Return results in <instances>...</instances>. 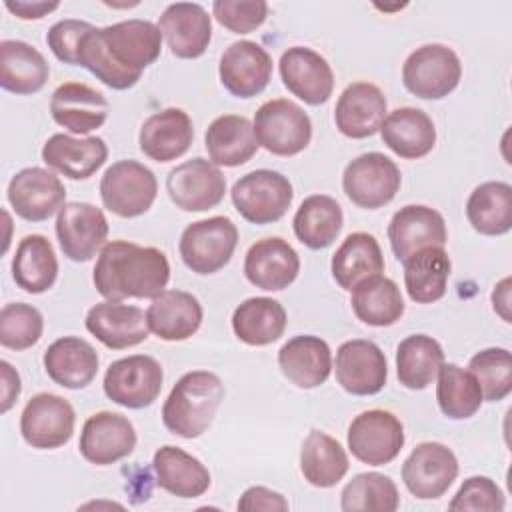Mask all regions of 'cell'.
Segmentation results:
<instances>
[{
	"instance_id": "1",
	"label": "cell",
	"mask_w": 512,
	"mask_h": 512,
	"mask_svg": "<svg viewBox=\"0 0 512 512\" xmlns=\"http://www.w3.org/2000/svg\"><path fill=\"white\" fill-rule=\"evenodd\" d=\"M162 32L142 18L92 26L78 46V66L112 90L132 88L142 72L160 58Z\"/></svg>"
},
{
	"instance_id": "2",
	"label": "cell",
	"mask_w": 512,
	"mask_h": 512,
	"mask_svg": "<svg viewBox=\"0 0 512 512\" xmlns=\"http://www.w3.org/2000/svg\"><path fill=\"white\" fill-rule=\"evenodd\" d=\"M170 280V262L154 246L128 240L106 242L96 258L92 282L96 292L112 302L126 298H156Z\"/></svg>"
},
{
	"instance_id": "3",
	"label": "cell",
	"mask_w": 512,
	"mask_h": 512,
	"mask_svg": "<svg viewBox=\"0 0 512 512\" xmlns=\"http://www.w3.org/2000/svg\"><path fill=\"white\" fill-rule=\"evenodd\" d=\"M224 394L220 376L210 370L182 374L162 404L164 428L186 440L202 436L214 422Z\"/></svg>"
},
{
	"instance_id": "4",
	"label": "cell",
	"mask_w": 512,
	"mask_h": 512,
	"mask_svg": "<svg viewBox=\"0 0 512 512\" xmlns=\"http://www.w3.org/2000/svg\"><path fill=\"white\" fill-rule=\"evenodd\" d=\"M462 78L460 56L446 44H422L402 64L404 88L422 100H440L452 94Z\"/></svg>"
},
{
	"instance_id": "5",
	"label": "cell",
	"mask_w": 512,
	"mask_h": 512,
	"mask_svg": "<svg viewBox=\"0 0 512 512\" xmlns=\"http://www.w3.org/2000/svg\"><path fill=\"white\" fill-rule=\"evenodd\" d=\"M236 212L250 224L278 222L294 200V188L288 176L276 170L260 168L240 176L230 190Z\"/></svg>"
},
{
	"instance_id": "6",
	"label": "cell",
	"mask_w": 512,
	"mask_h": 512,
	"mask_svg": "<svg viewBox=\"0 0 512 512\" xmlns=\"http://www.w3.org/2000/svg\"><path fill=\"white\" fill-rule=\"evenodd\" d=\"M238 244V228L228 216H210L190 222L178 242V252L186 268L206 276L222 270Z\"/></svg>"
},
{
	"instance_id": "7",
	"label": "cell",
	"mask_w": 512,
	"mask_h": 512,
	"mask_svg": "<svg viewBox=\"0 0 512 512\" xmlns=\"http://www.w3.org/2000/svg\"><path fill=\"white\" fill-rule=\"evenodd\" d=\"M252 126L258 144L274 156H296L312 140L310 116L300 104L288 98L264 102L256 110Z\"/></svg>"
},
{
	"instance_id": "8",
	"label": "cell",
	"mask_w": 512,
	"mask_h": 512,
	"mask_svg": "<svg viewBox=\"0 0 512 512\" xmlns=\"http://www.w3.org/2000/svg\"><path fill=\"white\" fill-rule=\"evenodd\" d=\"M158 194L156 174L138 160H118L100 178V198L104 208L120 218L146 214Z\"/></svg>"
},
{
	"instance_id": "9",
	"label": "cell",
	"mask_w": 512,
	"mask_h": 512,
	"mask_svg": "<svg viewBox=\"0 0 512 512\" xmlns=\"http://www.w3.org/2000/svg\"><path fill=\"white\" fill-rule=\"evenodd\" d=\"M402 184L400 168L382 152H364L342 172V190L352 204L376 210L390 204Z\"/></svg>"
},
{
	"instance_id": "10",
	"label": "cell",
	"mask_w": 512,
	"mask_h": 512,
	"mask_svg": "<svg viewBox=\"0 0 512 512\" xmlns=\"http://www.w3.org/2000/svg\"><path fill=\"white\" fill-rule=\"evenodd\" d=\"M164 382V370L154 356L132 354L114 360L104 372V394L118 406L140 410L156 402Z\"/></svg>"
},
{
	"instance_id": "11",
	"label": "cell",
	"mask_w": 512,
	"mask_h": 512,
	"mask_svg": "<svg viewBox=\"0 0 512 512\" xmlns=\"http://www.w3.org/2000/svg\"><path fill=\"white\" fill-rule=\"evenodd\" d=\"M404 426L388 410H364L348 426L346 442L352 456L368 466L390 464L404 446Z\"/></svg>"
},
{
	"instance_id": "12",
	"label": "cell",
	"mask_w": 512,
	"mask_h": 512,
	"mask_svg": "<svg viewBox=\"0 0 512 512\" xmlns=\"http://www.w3.org/2000/svg\"><path fill=\"white\" fill-rule=\"evenodd\" d=\"M76 412L72 404L52 392L34 394L20 414V434L36 450H54L70 442Z\"/></svg>"
},
{
	"instance_id": "13",
	"label": "cell",
	"mask_w": 512,
	"mask_h": 512,
	"mask_svg": "<svg viewBox=\"0 0 512 512\" xmlns=\"http://www.w3.org/2000/svg\"><path fill=\"white\" fill-rule=\"evenodd\" d=\"M460 472L452 448L442 442H420L402 464V482L418 500H436L448 492Z\"/></svg>"
},
{
	"instance_id": "14",
	"label": "cell",
	"mask_w": 512,
	"mask_h": 512,
	"mask_svg": "<svg viewBox=\"0 0 512 512\" xmlns=\"http://www.w3.org/2000/svg\"><path fill=\"white\" fill-rule=\"evenodd\" d=\"M166 192L176 208L184 212H204L224 200L226 178L216 164L196 156L168 172Z\"/></svg>"
},
{
	"instance_id": "15",
	"label": "cell",
	"mask_w": 512,
	"mask_h": 512,
	"mask_svg": "<svg viewBox=\"0 0 512 512\" xmlns=\"http://www.w3.org/2000/svg\"><path fill=\"white\" fill-rule=\"evenodd\" d=\"M6 198L22 220L44 222L66 204V188L52 170L28 166L10 178Z\"/></svg>"
},
{
	"instance_id": "16",
	"label": "cell",
	"mask_w": 512,
	"mask_h": 512,
	"mask_svg": "<svg viewBox=\"0 0 512 512\" xmlns=\"http://www.w3.org/2000/svg\"><path fill=\"white\" fill-rule=\"evenodd\" d=\"M336 382L352 396H374L388 380V362L380 346L372 340H346L336 350Z\"/></svg>"
},
{
	"instance_id": "17",
	"label": "cell",
	"mask_w": 512,
	"mask_h": 512,
	"mask_svg": "<svg viewBox=\"0 0 512 512\" xmlns=\"http://www.w3.org/2000/svg\"><path fill=\"white\" fill-rule=\"evenodd\" d=\"M56 238L68 260L88 262L106 244L108 220L90 202H66L56 218Z\"/></svg>"
},
{
	"instance_id": "18",
	"label": "cell",
	"mask_w": 512,
	"mask_h": 512,
	"mask_svg": "<svg viewBox=\"0 0 512 512\" xmlns=\"http://www.w3.org/2000/svg\"><path fill=\"white\" fill-rule=\"evenodd\" d=\"M136 442V428L124 414L102 410L84 422L78 450L86 462L96 466H110L130 456L136 448Z\"/></svg>"
},
{
	"instance_id": "19",
	"label": "cell",
	"mask_w": 512,
	"mask_h": 512,
	"mask_svg": "<svg viewBox=\"0 0 512 512\" xmlns=\"http://www.w3.org/2000/svg\"><path fill=\"white\" fill-rule=\"evenodd\" d=\"M278 72L288 92L300 98L304 104L320 106L332 96V66L320 52L308 46H290L284 50L278 62Z\"/></svg>"
},
{
	"instance_id": "20",
	"label": "cell",
	"mask_w": 512,
	"mask_h": 512,
	"mask_svg": "<svg viewBox=\"0 0 512 512\" xmlns=\"http://www.w3.org/2000/svg\"><path fill=\"white\" fill-rule=\"evenodd\" d=\"M218 76L232 96L254 98L266 90L272 78V56L258 42H232L220 56Z\"/></svg>"
},
{
	"instance_id": "21",
	"label": "cell",
	"mask_w": 512,
	"mask_h": 512,
	"mask_svg": "<svg viewBox=\"0 0 512 512\" xmlns=\"http://www.w3.org/2000/svg\"><path fill=\"white\" fill-rule=\"evenodd\" d=\"M388 240L396 260L402 264L422 248H444L448 242L444 216L430 206L408 204L390 218Z\"/></svg>"
},
{
	"instance_id": "22",
	"label": "cell",
	"mask_w": 512,
	"mask_h": 512,
	"mask_svg": "<svg viewBox=\"0 0 512 512\" xmlns=\"http://www.w3.org/2000/svg\"><path fill=\"white\" fill-rule=\"evenodd\" d=\"M158 28L170 54L182 60L200 58L212 40V16L196 2L168 4L158 18Z\"/></svg>"
},
{
	"instance_id": "23",
	"label": "cell",
	"mask_w": 512,
	"mask_h": 512,
	"mask_svg": "<svg viewBox=\"0 0 512 512\" xmlns=\"http://www.w3.org/2000/svg\"><path fill=\"white\" fill-rule=\"evenodd\" d=\"M300 272V256L288 240L268 236L254 242L244 256L246 280L266 292L288 288Z\"/></svg>"
},
{
	"instance_id": "24",
	"label": "cell",
	"mask_w": 512,
	"mask_h": 512,
	"mask_svg": "<svg viewBox=\"0 0 512 512\" xmlns=\"http://www.w3.org/2000/svg\"><path fill=\"white\" fill-rule=\"evenodd\" d=\"M388 114L384 92L372 82L348 84L336 100L334 124L338 132L352 140L374 136Z\"/></svg>"
},
{
	"instance_id": "25",
	"label": "cell",
	"mask_w": 512,
	"mask_h": 512,
	"mask_svg": "<svg viewBox=\"0 0 512 512\" xmlns=\"http://www.w3.org/2000/svg\"><path fill=\"white\" fill-rule=\"evenodd\" d=\"M108 112L110 102L106 96L84 82H64L50 96L52 120L78 136L98 130Z\"/></svg>"
},
{
	"instance_id": "26",
	"label": "cell",
	"mask_w": 512,
	"mask_h": 512,
	"mask_svg": "<svg viewBox=\"0 0 512 512\" xmlns=\"http://www.w3.org/2000/svg\"><path fill=\"white\" fill-rule=\"evenodd\" d=\"M86 330L110 350H124L148 338L146 312L132 304L104 300L86 312Z\"/></svg>"
},
{
	"instance_id": "27",
	"label": "cell",
	"mask_w": 512,
	"mask_h": 512,
	"mask_svg": "<svg viewBox=\"0 0 512 512\" xmlns=\"http://www.w3.org/2000/svg\"><path fill=\"white\" fill-rule=\"evenodd\" d=\"M194 142L192 118L182 108L150 114L138 132V146L154 162H170L188 152Z\"/></svg>"
},
{
	"instance_id": "28",
	"label": "cell",
	"mask_w": 512,
	"mask_h": 512,
	"mask_svg": "<svg viewBox=\"0 0 512 512\" xmlns=\"http://www.w3.org/2000/svg\"><path fill=\"white\" fill-rule=\"evenodd\" d=\"M204 310L200 300L186 290H164L152 298L146 322L154 336L166 342H180L194 336L202 324Z\"/></svg>"
},
{
	"instance_id": "29",
	"label": "cell",
	"mask_w": 512,
	"mask_h": 512,
	"mask_svg": "<svg viewBox=\"0 0 512 512\" xmlns=\"http://www.w3.org/2000/svg\"><path fill=\"white\" fill-rule=\"evenodd\" d=\"M278 366L294 386L312 390L328 380L332 372V350L320 336L300 334L282 344Z\"/></svg>"
},
{
	"instance_id": "30",
	"label": "cell",
	"mask_w": 512,
	"mask_h": 512,
	"mask_svg": "<svg viewBox=\"0 0 512 512\" xmlns=\"http://www.w3.org/2000/svg\"><path fill=\"white\" fill-rule=\"evenodd\" d=\"M108 158V146L100 136L74 138L70 134H52L42 146V160L48 168L70 180H88Z\"/></svg>"
},
{
	"instance_id": "31",
	"label": "cell",
	"mask_w": 512,
	"mask_h": 512,
	"mask_svg": "<svg viewBox=\"0 0 512 512\" xmlns=\"http://www.w3.org/2000/svg\"><path fill=\"white\" fill-rule=\"evenodd\" d=\"M48 378L68 390L86 388L98 374V352L78 336H62L54 340L42 356Z\"/></svg>"
},
{
	"instance_id": "32",
	"label": "cell",
	"mask_w": 512,
	"mask_h": 512,
	"mask_svg": "<svg viewBox=\"0 0 512 512\" xmlns=\"http://www.w3.org/2000/svg\"><path fill=\"white\" fill-rule=\"evenodd\" d=\"M378 132L382 142L404 160H418L436 146V126L432 118L414 106L388 112Z\"/></svg>"
},
{
	"instance_id": "33",
	"label": "cell",
	"mask_w": 512,
	"mask_h": 512,
	"mask_svg": "<svg viewBox=\"0 0 512 512\" xmlns=\"http://www.w3.org/2000/svg\"><path fill=\"white\" fill-rule=\"evenodd\" d=\"M152 468L156 484L176 498H198L212 484L202 460L172 444H164L154 452Z\"/></svg>"
},
{
	"instance_id": "34",
	"label": "cell",
	"mask_w": 512,
	"mask_h": 512,
	"mask_svg": "<svg viewBox=\"0 0 512 512\" xmlns=\"http://www.w3.org/2000/svg\"><path fill=\"white\" fill-rule=\"evenodd\" d=\"M204 146L212 164L218 168H236L246 164L258 152L260 144L246 116L222 114L208 124Z\"/></svg>"
},
{
	"instance_id": "35",
	"label": "cell",
	"mask_w": 512,
	"mask_h": 512,
	"mask_svg": "<svg viewBox=\"0 0 512 512\" xmlns=\"http://www.w3.org/2000/svg\"><path fill=\"white\" fill-rule=\"evenodd\" d=\"M50 66L44 54L24 40L0 42V86L12 94L28 96L44 88Z\"/></svg>"
},
{
	"instance_id": "36",
	"label": "cell",
	"mask_w": 512,
	"mask_h": 512,
	"mask_svg": "<svg viewBox=\"0 0 512 512\" xmlns=\"http://www.w3.org/2000/svg\"><path fill=\"white\" fill-rule=\"evenodd\" d=\"M330 272L334 282L348 292L362 280L382 274L384 254L378 240L368 232L348 234L332 256Z\"/></svg>"
},
{
	"instance_id": "37",
	"label": "cell",
	"mask_w": 512,
	"mask_h": 512,
	"mask_svg": "<svg viewBox=\"0 0 512 512\" xmlns=\"http://www.w3.org/2000/svg\"><path fill=\"white\" fill-rule=\"evenodd\" d=\"M286 324V308L268 296L246 298L232 312L234 336L248 346H268L280 340Z\"/></svg>"
},
{
	"instance_id": "38",
	"label": "cell",
	"mask_w": 512,
	"mask_h": 512,
	"mask_svg": "<svg viewBox=\"0 0 512 512\" xmlns=\"http://www.w3.org/2000/svg\"><path fill=\"white\" fill-rule=\"evenodd\" d=\"M12 278L28 294L50 290L58 278V258L52 242L42 234H26L12 258Z\"/></svg>"
},
{
	"instance_id": "39",
	"label": "cell",
	"mask_w": 512,
	"mask_h": 512,
	"mask_svg": "<svg viewBox=\"0 0 512 512\" xmlns=\"http://www.w3.org/2000/svg\"><path fill=\"white\" fill-rule=\"evenodd\" d=\"M342 226V206L328 194L306 196L292 218L296 238L310 250H324L332 246Z\"/></svg>"
},
{
	"instance_id": "40",
	"label": "cell",
	"mask_w": 512,
	"mask_h": 512,
	"mask_svg": "<svg viewBox=\"0 0 512 512\" xmlns=\"http://www.w3.org/2000/svg\"><path fill=\"white\" fill-rule=\"evenodd\" d=\"M350 306L356 318L368 326L396 324L404 314V298L398 284L382 274L370 276L350 290Z\"/></svg>"
},
{
	"instance_id": "41",
	"label": "cell",
	"mask_w": 512,
	"mask_h": 512,
	"mask_svg": "<svg viewBox=\"0 0 512 512\" xmlns=\"http://www.w3.org/2000/svg\"><path fill=\"white\" fill-rule=\"evenodd\" d=\"M350 468L344 446L322 430H310L300 448V472L314 488L336 486Z\"/></svg>"
},
{
	"instance_id": "42",
	"label": "cell",
	"mask_w": 512,
	"mask_h": 512,
	"mask_svg": "<svg viewBox=\"0 0 512 512\" xmlns=\"http://www.w3.org/2000/svg\"><path fill=\"white\" fill-rule=\"evenodd\" d=\"M452 272L450 256L444 248L430 246L412 254L404 262V288L412 302L432 304L444 298Z\"/></svg>"
},
{
	"instance_id": "43",
	"label": "cell",
	"mask_w": 512,
	"mask_h": 512,
	"mask_svg": "<svg viewBox=\"0 0 512 512\" xmlns=\"http://www.w3.org/2000/svg\"><path fill=\"white\" fill-rule=\"evenodd\" d=\"M466 218L482 236H504L512 228V186L490 180L478 184L466 200Z\"/></svg>"
},
{
	"instance_id": "44",
	"label": "cell",
	"mask_w": 512,
	"mask_h": 512,
	"mask_svg": "<svg viewBox=\"0 0 512 512\" xmlns=\"http://www.w3.org/2000/svg\"><path fill=\"white\" fill-rule=\"evenodd\" d=\"M444 364L440 342L428 334L406 336L396 348V376L408 390L428 388Z\"/></svg>"
},
{
	"instance_id": "45",
	"label": "cell",
	"mask_w": 512,
	"mask_h": 512,
	"mask_svg": "<svg viewBox=\"0 0 512 512\" xmlns=\"http://www.w3.org/2000/svg\"><path fill=\"white\" fill-rule=\"evenodd\" d=\"M436 402L446 418L466 420L480 410L484 398L474 374L454 362H448L438 370Z\"/></svg>"
},
{
	"instance_id": "46",
	"label": "cell",
	"mask_w": 512,
	"mask_h": 512,
	"mask_svg": "<svg viewBox=\"0 0 512 512\" xmlns=\"http://www.w3.org/2000/svg\"><path fill=\"white\" fill-rule=\"evenodd\" d=\"M400 506V494L394 480L380 472L356 474L340 494V508L344 512L380 510L394 512Z\"/></svg>"
},
{
	"instance_id": "47",
	"label": "cell",
	"mask_w": 512,
	"mask_h": 512,
	"mask_svg": "<svg viewBox=\"0 0 512 512\" xmlns=\"http://www.w3.org/2000/svg\"><path fill=\"white\" fill-rule=\"evenodd\" d=\"M468 370L480 384L482 398L486 402H500L512 392V356L510 350L492 346L476 352Z\"/></svg>"
},
{
	"instance_id": "48",
	"label": "cell",
	"mask_w": 512,
	"mask_h": 512,
	"mask_svg": "<svg viewBox=\"0 0 512 512\" xmlns=\"http://www.w3.org/2000/svg\"><path fill=\"white\" fill-rule=\"evenodd\" d=\"M44 332L42 312L26 302H10L0 310V344L8 350L32 348Z\"/></svg>"
},
{
	"instance_id": "49",
	"label": "cell",
	"mask_w": 512,
	"mask_h": 512,
	"mask_svg": "<svg viewBox=\"0 0 512 512\" xmlns=\"http://www.w3.org/2000/svg\"><path fill=\"white\" fill-rule=\"evenodd\" d=\"M504 506H506V496L502 488L488 476L466 478L448 504L452 512H466V510L502 512Z\"/></svg>"
},
{
	"instance_id": "50",
	"label": "cell",
	"mask_w": 512,
	"mask_h": 512,
	"mask_svg": "<svg viewBox=\"0 0 512 512\" xmlns=\"http://www.w3.org/2000/svg\"><path fill=\"white\" fill-rule=\"evenodd\" d=\"M212 14L226 30L248 34L264 24L268 4L264 0H214Z\"/></svg>"
},
{
	"instance_id": "51",
	"label": "cell",
	"mask_w": 512,
	"mask_h": 512,
	"mask_svg": "<svg viewBox=\"0 0 512 512\" xmlns=\"http://www.w3.org/2000/svg\"><path fill=\"white\" fill-rule=\"evenodd\" d=\"M92 26L94 24H90L86 20H76V18L58 20L48 28L46 44L60 62L78 66V46H80L84 34Z\"/></svg>"
},
{
	"instance_id": "52",
	"label": "cell",
	"mask_w": 512,
	"mask_h": 512,
	"mask_svg": "<svg viewBox=\"0 0 512 512\" xmlns=\"http://www.w3.org/2000/svg\"><path fill=\"white\" fill-rule=\"evenodd\" d=\"M238 510H246V512H252V510H278V512H284L290 508L288 500L284 498V494L272 490V488H266V486H250L242 492L238 504H236Z\"/></svg>"
},
{
	"instance_id": "53",
	"label": "cell",
	"mask_w": 512,
	"mask_h": 512,
	"mask_svg": "<svg viewBox=\"0 0 512 512\" xmlns=\"http://www.w3.org/2000/svg\"><path fill=\"white\" fill-rule=\"evenodd\" d=\"M0 374H2V400H0V412L6 414L18 400L22 392L20 374L12 368L8 360H0Z\"/></svg>"
},
{
	"instance_id": "54",
	"label": "cell",
	"mask_w": 512,
	"mask_h": 512,
	"mask_svg": "<svg viewBox=\"0 0 512 512\" xmlns=\"http://www.w3.org/2000/svg\"><path fill=\"white\" fill-rule=\"evenodd\" d=\"M6 10H10L20 20H40L46 14L54 12L60 4L58 2H28V0H6Z\"/></svg>"
},
{
	"instance_id": "55",
	"label": "cell",
	"mask_w": 512,
	"mask_h": 512,
	"mask_svg": "<svg viewBox=\"0 0 512 512\" xmlns=\"http://www.w3.org/2000/svg\"><path fill=\"white\" fill-rule=\"evenodd\" d=\"M492 308L504 322H512V316H510V276L502 278L494 286V290H492Z\"/></svg>"
}]
</instances>
